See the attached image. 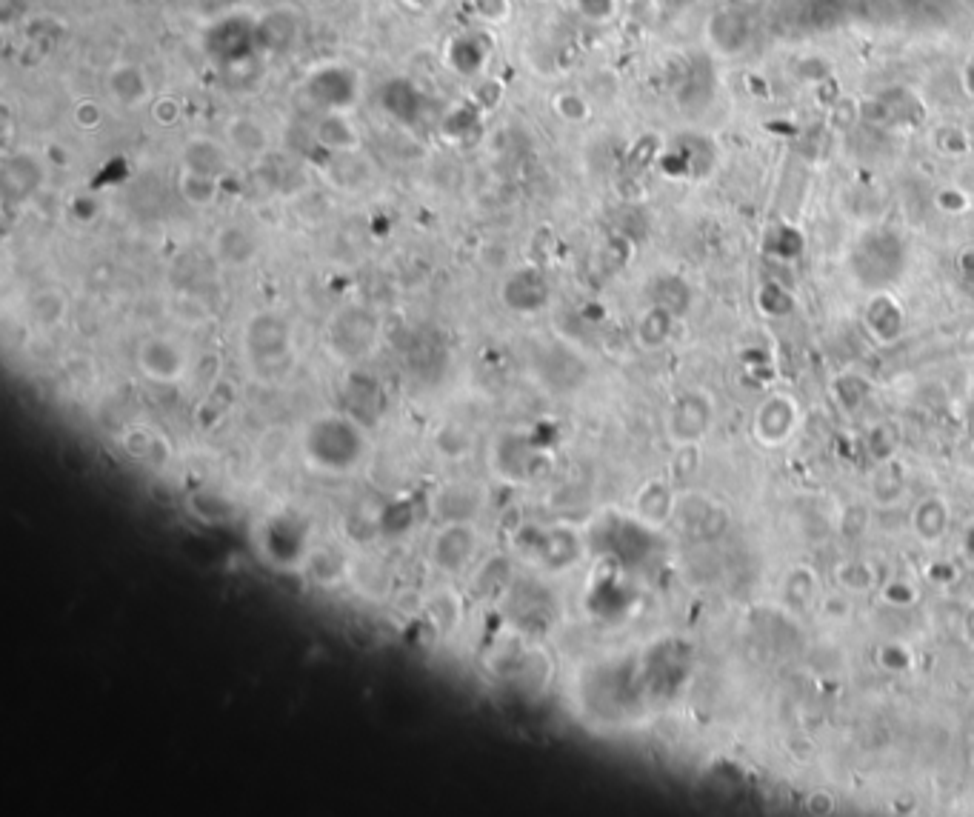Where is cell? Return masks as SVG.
Listing matches in <instances>:
<instances>
[{
  "label": "cell",
  "instance_id": "15",
  "mask_svg": "<svg viewBox=\"0 0 974 817\" xmlns=\"http://www.w3.org/2000/svg\"><path fill=\"white\" fill-rule=\"evenodd\" d=\"M40 178H43V169L32 155H18V158L6 160V166H3V186L15 198H29L40 186Z\"/></svg>",
  "mask_w": 974,
  "mask_h": 817
},
{
  "label": "cell",
  "instance_id": "5",
  "mask_svg": "<svg viewBox=\"0 0 974 817\" xmlns=\"http://www.w3.org/2000/svg\"><path fill=\"white\" fill-rule=\"evenodd\" d=\"M378 343V320L360 306H346L329 323V349L346 363L363 360Z\"/></svg>",
  "mask_w": 974,
  "mask_h": 817
},
{
  "label": "cell",
  "instance_id": "4",
  "mask_svg": "<svg viewBox=\"0 0 974 817\" xmlns=\"http://www.w3.org/2000/svg\"><path fill=\"white\" fill-rule=\"evenodd\" d=\"M480 546L475 523H440L426 543V560L443 578H460L478 560Z\"/></svg>",
  "mask_w": 974,
  "mask_h": 817
},
{
  "label": "cell",
  "instance_id": "14",
  "mask_svg": "<svg viewBox=\"0 0 974 817\" xmlns=\"http://www.w3.org/2000/svg\"><path fill=\"white\" fill-rule=\"evenodd\" d=\"M503 300L517 312H537L546 303V286L535 272H517L503 286Z\"/></svg>",
  "mask_w": 974,
  "mask_h": 817
},
{
  "label": "cell",
  "instance_id": "17",
  "mask_svg": "<svg viewBox=\"0 0 974 817\" xmlns=\"http://www.w3.org/2000/svg\"><path fill=\"white\" fill-rule=\"evenodd\" d=\"M426 612H429V618H432V623L438 626L440 632H455L460 626V618H463L460 598L452 589H438L432 598L426 600Z\"/></svg>",
  "mask_w": 974,
  "mask_h": 817
},
{
  "label": "cell",
  "instance_id": "16",
  "mask_svg": "<svg viewBox=\"0 0 974 817\" xmlns=\"http://www.w3.org/2000/svg\"><path fill=\"white\" fill-rule=\"evenodd\" d=\"M178 192L180 198L186 200L189 206H212L220 195V180L218 178H206V175H198V172H186L180 169V180H178Z\"/></svg>",
  "mask_w": 974,
  "mask_h": 817
},
{
  "label": "cell",
  "instance_id": "8",
  "mask_svg": "<svg viewBox=\"0 0 974 817\" xmlns=\"http://www.w3.org/2000/svg\"><path fill=\"white\" fill-rule=\"evenodd\" d=\"M489 469L495 472L497 480L520 486V483L532 480V475H535V446L517 432H503V435H497L492 449H489Z\"/></svg>",
  "mask_w": 974,
  "mask_h": 817
},
{
  "label": "cell",
  "instance_id": "3",
  "mask_svg": "<svg viewBox=\"0 0 974 817\" xmlns=\"http://www.w3.org/2000/svg\"><path fill=\"white\" fill-rule=\"evenodd\" d=\"M243 352L258 372L283 369L292 358V326L278 312H258L246 320Z\"/></svg>",
  "mask_w": 974,
  "mask_h": 817
},
{
  "label": "cell",
  "instance_id": "20",
  "mask_svg": "<svg viewBox=\"0 0 974 817\" xmlns=\"http://www.w3.org/2000/svg\"><path fill=\"white\" fill-rule=\"evenodd\" d=\"M123 449L138 460H152V455L158 452V438L152 432H146L143 426H135L123 435Z\"/></svg>",
  "mask_w": 974,
  "mask_h": 817
},
{
  "label": "cell",
  "instance_id": "19",
  "mask_svg": "<svg viewBox=\"0 0 974 817\" xmlns=\"http://www.w3.org/2000/svg\"><path fill=\"white\" fill-rule=\"evenodd\" d=\"M66 315V298L60 295L58 289H40L38 295L32 298V318L38 320L40 326L52 329L58 326Z\"/></svg>",
  "mask_w": 974,
  "mask_h": 817
},
{
  "label": "cell",
  "instance_id": "1",
  "mask_svg": "<svg viewBox=\"0 0 974 817\" xmlns=\"http://www.w3.org/2000/svg\"><path fill=\"white\" fill-rule=\"evenodd\" d=\"M300 458L326 478L358 472L369 458V435L363 423L346 412L315 415L300 432Z\"/></svg>",
  "mask_w": 974,
  "mask_h": 817
},
{
  "label": "cell",
  "instance_id": "2",
  "mask_svg": "<svg viewBox=\"0 0 974 817\" xmlns=\"http://www.w3.org/2000/svg\"><path fill=\"white\" fill-rule=\"evenodd\" d=\"M255 546L260 558L280 572L306 569L315 552L312 529L295 512H275L260 520L255 529Z\"/></svg>",
  "mask_w": 974,
  "mask_h": 817
},
{
  "label": "cell",
  "instance_id": "7",
  "mask_svg": "<svg viewBox=\"0 0 974 817\" xmlns=\"http://www.w3.org/2000/svg\"><path fill=\"white\" fill-rule=\"evenodd\" d=\"M486 506L489 492L478 480H449L432 498V512L440 523H475L486 512Z\"/></svg>",
  "mask_w": 974,
  "mask_h": 817
},
{
  "label": "cell",
  "instance_id": "9",
  "mask_svg": "<svg viewBox=\"0 0 974 817\" xmlns=\"http://www.w3.org/2000/svg\"><path fill=\"white\" fill-rule=\"evenodd\" d=\"M526 555L540 563L549 572H560L569 569L580 555V540H577L575 529H563V526H552L546 529L540 538H529L526 543Z\"/></svg>",
  "mask_w": 974,
  "mask_h": 817
},
{
  "label": "cell",
  "instance_id": "13",
  "mask_svg": "<svg viewBox=\"0 0 974 817\" xmlns=\"http://www.w3.org/2000/svg\"><path fill=\"white\" fill-rule=\"evenodd\" d=\"M109 95L118 100L120 106L132 109L143 100L149 98V80L143 75V69L135 63H120L109 72Z\"/></svg>",
  "mask_w": 974,
  "mask_h": 817
},
{
  "label": "cell",
  "instance_id": "18",
  "mask_svg": "<svg viewBox=\"0 0 974 817\" xmlns=\"http://www.w3.org/2000/svg\"><path fill=\"white\" fill-rule=\"evenodd\" d=\"M435 452L443 455L446 460H460L466 458L475 449V438L460 426V423H443L435 432Z\"/></svg>",
  "mask_w": 974,
  "mask_h": 817
},
{
  "label": "cell",
  "instance_id": "11",
  "mask_svg": "<svg viewBox=\"0 0 974 817\" xmlns=\"http://www.w3.org/2000/svg\"><path fill=\"white\" fill-rule=\"evenodd\" d=\"M215 258L223 263V266H232V269H243L249 266L252 260L258 258V238L252 229L240 226V223H229L218 229L215 235Z\"/></svg>",
  "mask_w": 974,
  "mask_h": 817
},
{
  "label": "cell",
  "instance_id": "12",
  "mask_svg": "<svg viewBox=\"0 0 974 817\" xmlns=\"http://www.w3.org/2000/svg\"><path fill=\"white\" fill-rule=\"evenodd\" d=\"M226 146L240 158H263L269 152V132L260 120L238 115L226 123Z\"/></svg>",
  "mask_w": 974,
  "mask_h": 817
},
{
  "label": "cell",
  "instance_id": "21",
  "mask_svg": "<svg viewBox=\"0 0 974 817\" xmlns=\"http://www.w3.org/2000/svg\"><path fill=\"white\" fill-rule=\"evenodd\" d=\"M152 118L158 120V123H163V126H172V123L180 118L178 100L160 98L158 103H155V109H152Z\"/></svg>",
  "mask_w": 974,
  "mask_h": 817
},
{
  "label": "cell",
  "instance_id": "10",
  "mask_svg": "<svg viewBox=\"0 0 974 817\" xmlns=\"http://www.w3.org/2000/svg\"><path fill=\"white\" fill-rule=\"evenodd\" d=\"M229 146H223L215 138H189L180 149V169L198 172L206 178H223L229 172Z\"/></svg>",
  "mask_w": 974,
  "mask_h": 817
},
{
  "label": "cell",
  "instance_id": "6",
  "mask_svg": "<svg viewBox=\"0 0 974 817\" xmlns=\"http://www.w3.org/2000/svg\"><path fill=\"white\" fill-rule=\"evenodd\" d=\"M135 363H138L143 378L160 383V386H172V383L186 378V372H189L186 349L180 346L178 340L166 338V335H152V338L140 340Z\"/></svg>",
  "mask_w": 974,
  "mask_h": 817
}]
</instances>
